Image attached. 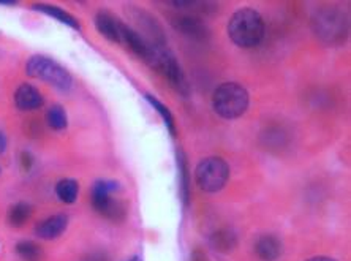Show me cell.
I'll list each match as a JSON object with an SVG mask.
<instances>
[{"mask_svg": "<svg viewBox=\"0 0 351 261\" xmlns=\"http://www.w3.org/2000/svg\"><path fill=\"white\" fill-rule=\"evenodd\" d=\"M266 24L260 13L254 8H242L231 16L228 35L241 48H254L265 38Z\"/></svg>", "mask_w": 351, "mask_h": 261, "instance_id": "1", "label": "cell"}, {"mask_svg": "<svg viewBox=\"0 0 351 261\" xmlns=\"http://www.w3.org/2000/svg\"><path fill=\"white\" fill-rule=\"evenodd\" d=\"M25 73L30 78L40 79L43 83L56 87L60 92H69L73 86V76L70 71L60 65L58 60L43 54H35L25 62Z\"/></svg>", "mask_w": 351, "mask_h": 261, "instance_id": "2", "label": "cell"}, {"mask_svg": "<svg viewBox=\"0 0 351 261\" xmlns=\"http://www.w3.org/2000/svg\"><path fill=\"white\" fill-rule=\"evenodd\" d=\"M249 92L237 83H223L217 87L213 95L214 111L223 119H237L249 108Z\"/></svg>", "mask_w": 351, "mask_h": 261, "instance_id": "3", "label": "cell"}, {"mask_svg": "<svg viewBox=\"0 0 351 261\" xmlns=\"http://www.w3.org/2000/svg\"><path fill=\"white\" fill-rule=\"evenodd\" d=\"M147 64H151L160 75L168 79L179 94L187 97L190 94V86L182 66L179 65L174 54L167 48V45H152Z\"/></svg>", "mask_w": 351, "mask_h": 261, "instance_id": "4", "label": "cell"}, {"mask_svg": "<svg viewBox=\"0 0 351 261\" xmlns=\"http://www.w3.org/2000/svg\"><path fill=\"white\" fill-rule=\"evenodd\" d=\"M119 190V184L114 181H105L100 179L94 184L90 190V203L92 208L111 222L119 223L127 216V209L121 199H116L114 193Z\"/></svg>", "mask_w": 351, "mask_h": 261, "instance_id": "5", "label": "cell"}, {"mask_svg": "<svg viewBox=\"0 0 351 261\" xmlns=\"http://www.w3.org/2000/svg\"><path fill=\"white\" fill-rule=\"evenodd\" d=\"M312 27L319 40L328 45H342L348 35V21L340 10L324 8L315 14Z\"/></svg>", "mask_w": 351, "mask_h": 261, "instance_id": "6", "label": "cell"}, {"mask_svg": "<svg viewBox=\"0 0 351 261\" xmlns=\"http://www.w3.org/2000/svg\"><path fill=\"white\" fill-rule=\"evenodd\" d=\"M195 179L203 192H220L230 179V165L221 157H208L196 166Z\"/></svg>", "mask_w": 351, "mask_h": 261, "instance_id": "7", "label": "cell"}, {"mask_svg": "<svg viewBox=\"0 0 351 261\" xmlns=\"http://www.w3.org/2000/svg\"><path fill=\"white\" fill-rule=\"evenodd\" d=\"M173 27L187 38L196 40V42H204L209 37V29L196 14L178 13L173 18Z\"/></svg>", "mask_w": 351, "mask_h": 261, "instance_id": "8", "label": "cell"}, {"mask_svg": "<svg viewBox=\"0 0 351 261\" xmlns=\"http://www.w3.org/2000/svg\"><path fill=\"white\" fill-rule=\"evenodd\" d=\"M66 227H69V216L64 212H59L38 222L37 227H35V234L40 239L53 240L60 238L65 233Z\"/></svg>", "mask_w": 351, "mask_h": 261, "instance_id": "9", "label": "cell"}, {"mask_svg": "<svg viewBox=\"0 0 351 261\" xmlns=\"http://www.w3.org/2000/svg\"><path fill=\"white\" fill-rule=\"evenodd\" d=\"M95 29L98 30V34L103 35L106 40H110L112 43H121V32H122V24L119 19L111 14L106 10H100L95 14Z\"/></svg>", "mask_w": 351, "mask_h": 261, "instance_id": "10", "label": "cell"}, {"mask_svg": "<svg viewBox=\"0 0 351 261\" xmlns=\"http://www.w3.org/2000/svg\"><path fill=\"white\" fill-rule=\"evenodd\" d=\"M43 103V94L32 84H21L14 92V105L21 111L40 110Z\"/></svg>", "mask_w": 351, "mask_h": 261, "instance_id": "11", "label": "cell"}, {"mask_svg": "<svg viewBox=\"0 0 351 261\" xmlns=\"http://www.w3.org/2000/svg\"><path fill=\"white\" fill-rule=\"evenodd\" d=\"M121 43H125L128 49L138 58L144 59L147 62L149 54H151V43L143 37L141 34H138L136 30H133L128 25L122 24V32H121Z\"/></svg>", "mask_w": 351, "mask_h": 261, "instance_id": "12", "label": "cell"}, {"mask_svg": "<svg viewBox=\"0 0 351 261\" xmlns=\"http://www.w3.org/2000/svg\"><path fill=\"white\" fill-rule=\"evenodd\" d=\"M32 8L35 10L37 13L41 14H46V16L56 19V21H59L60 24L66 25V27H71L75 30H80V21L76 19L73 14H70L66 10L60 8V7H56V5H48V3H35L32 5Z\"/></svg>", "mask_w": 351, "mask_h": 261, "instance_id": "13", "label": "cell"}, {"mask_svg": "<svg viewBox=\"0 0 351 261\" xmlns=\"http://www.w3.org/2000/svg\"><path fill=\"white\" fill-rule=\"evenodd\" d=\"M210 247L219 253H231L237 245V236L231 228H220L213 233L209 239Z\"/></svg>", "mask_w": 351, "mask_h": 261, "instance_id": "14", "label": "cell"}, {"mask_svg": "<svg viewBox=\"0 0 351 261\" xmlns=\"http://www.w3.org/2000/svg\"><path fill=\"white\" fill-rule=\"evenodd\" d=\"M255 252L261 261H276L282 255V244L274 236H263L258 239Z\"/></svg>", "mask_w": 351, "mask_h": 261, "instance_id": "15", "label": "cell"}, {"mask_svg": "<svg viewBox=\"0 0 351 261\" xmlns=\"http://www.w3.org/2000/svg\"><path fill=\"white\" fill-rule=\"evenodd\" d=\"M54 190H56V195H58V198L62 203L73 204L76 201V198H78L80 184L76 179L65 177V179H60V181L56 184Z\"/></svg>", "mask_w": 351, "mask_h": 261, "instance_id": "16", "label": "cell"}, {"mask_svg": "<svg viewBox=\"0 0 351 261\" xmlns=\"http://www.w3.org/2000/svg\"><path fill=\"white\" fill-rule=\"evenodd\" d=\"M32 211H34L32 206L25 201H19L16 204H13V206L10 208L8 216H7L10 227L13 228L24 227V225L30 220V217H32Z\"/></svg>", "mask_w": 351, "mask_h": 261, "instance_id": "17", "label": "cell"}, {"mask_svg": "<svg viewBox=\"0 0 351 261\" xmlns=\"http://www.w3.org/2000/svg\"><path fill=\"white\" fill-rule=\"evenodd\" d=\"M178 170H179V187H180V197L185 206L190 203V171L187 166V158H185L184 152L178 153Z\"/></svg>", "mask_w": 351, "mask_h": 261, "instance_id": "18", "label": "cell"}, {"mask_svg": "<svg viewBox=\"0 0 351 261\" xmlns=\"http://www.w3.org/2000/svg\"><path fill=\"white\" fill-rule=\"evenodd\" d=\"M46 122L51 129L56 132H62L69 127V116H66V111L64 106L60 105H53L46 112Z\"/></svg>", "mask_w": 351, "mask_h": 261, "instance_id": "19", "label": "cell"}, {"mask_svg": "<svg viewBox=\"0 0 351 261\" xmlns=\"http://www.w3.org/2000/svg\"><path fill=\"white\" fill-rule=\"evenodd\" d=\"M16 253L23 261H40L43 257V249L35 240H19L16 244Z\"/></svg>", "mask_w": 351, "mask_h": 261, "instance_id": "20", "label": "cell"}, {"mask_svg": "<svg viewBox=\"0 0 351 261\" xmlns=\"http://www.w3.org/2000/svg\"><path fill=\"white\" fill-rule=\"evenodd\" d=\"M146 99H147L149 103H151L154 108H156V111L158 112V114L162 116V119L165 122V125H167V129L169 130V133H171L173 136L178 135V127H176V121H174L173 112L169 111V108H167V106H165L162 101H160L158 99H156V97L151 95V94H147Z\"/></svg>", "mask_w": 351, "mask_h": 261, "instance_id": "21", "label": "cell"}, {"mask_svg": "<svg viewBox=\"0 0 351 261\" xmlns=\"http://www.w3.org/2000/svg\"><path fill=\"white\" fill-rule=\"evenodd\" d=\"M21 166L24 168V171L32 170V166H34L32 153L27 152V151H24L23 153H21Z\"/></svg>", "mask_w": 351, "mask_h": 261, "instance_id": "22", "label": "cell"}, {"mask_svg": "<svg viewBox=\"0 0 351 261\" xmlns=\"http://www.w3.org/2000/svg\"><path fill=\"white\" fill-rule=\"evenodd\" d=\"M192 261H209V260H208V257H206V253L203 252V250L196 249L192 253Z\"/></svg>", "mask_w": 351, "mask_h": 261, "instance_id": "23", "label": "cell"}, {"mask_svg": "<svg viewBox=\"0 0 351 261\" xmlns=\"http://www.w3.org/2000/svg\"><path fill=\"white\" fill-rule=\"evenodd\" d=\"M7 146H8V141H7V136L3 135L2 132H0V153H3L7 151Z\"/></svg>", "mask_w": 351, "mask_h": 261, "instance_id": "24", "label": "cell"}, {"mask_svg": "<svg viewBox=\"0 0 351 261\" xmlns=\"http://www.w3.org/2000/svg\"><path fill=\"white\" fill-rule=\"evenodd\" d=\"M307 261H335L334 258H329V257H315V258H311Z\"/></svg>", "mask_w": 351, "mask_h": 261, "instance_id": "25", "label": "cell"}, {"mask_svg": "<svg viewBox=\"0 0 351 261\" xmlns=\"http://www.w3.org/2000/svg\"><path fill=\"white\" fill-rule=\"evenodd\" d=\"M128 261H143V260L139 258V257H133V258H130V260H128Z\"/></svg>", "mask_w": 351, "mask_h": 261, "instance_id": "26", "label": "cell"}, {"mask_svg": "<svg viewBox=\"0 0 351 261\" xmlns=\"http://www.w3.org/2000/svg\"><path fill=\"white\" fill-rule=\"evenodd\" d=\"M0 173H2V170H0Z\"/></svg>", "mask_w": 351, "mask_h": 261, "instance_id": "27", "label": "cell"}]
</instances>
